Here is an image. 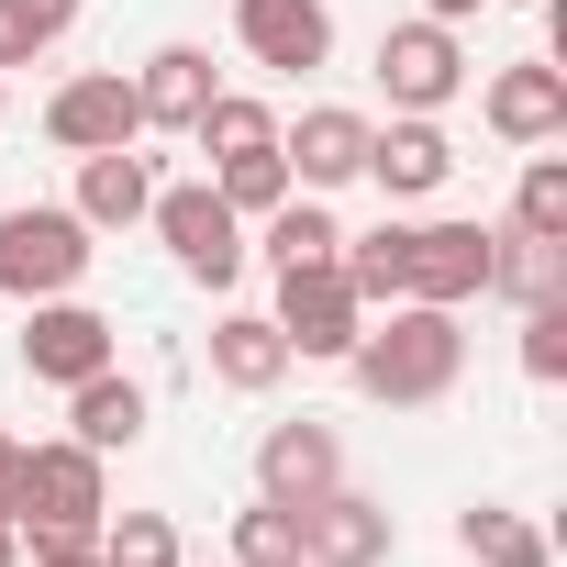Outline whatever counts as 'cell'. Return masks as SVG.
I'll list each match as a JSON object with an SVG mask.
<instances>
[{
	"mask_svg": "<svg viewBox=\"0 0 567 567\" xmlns=\"http://www.w3.org/2000/svg\"><path fill=\"white\" fill-rule=\"evenodd\" d=\"M346 368H357V390L379 412H423V401H445L467 379V334H456L445 301H379L368 334L346 346Z\"/></svg>",
	"mask_w": 567,
	"mask_h": 567,
	"instance_id": "6da1fadb",
	"label": "cell"
},
{
	"mask_svg": "<svg viewBox=\"0 0 567 567\" xmlns=\"http://www.w3.org/2000/svg\"><path fill=\"white\" fill-rule=\"evenodd\" d=\"M0 512H12L23 545H79V534H101V512H112L101 456H90L79 434H68V445H23V456H12V489H0Z\"/></svg>",
	"mask_w": 567,
	"mask_h": 567,
	"instance_id": "7a4b0ae2",
	"label": "cell"
},
{
	"mask_svg": "<svg viewBox=\"0 0 567 567\" xmlns=\"http://www.w3.org/2000/svg\"><path fill=\"white\" fill-rule=\"evenodd\" d=\"M90 223L68 212V200H23V212H0V290L12 301H56V290H79L90 278Z\"/></svg>",
	"mask_w": 567,
	"mask_h": 567,
	"instance_id": "3957f363",
	"label": "cell"
},
{
	"mask_svg": "<svg viewBox=\"0 0 567 567\" xmlns=\"http://www.w3.org/2000/svg\"><path fill=\"white\" fill-rule=\"evenodd\" d=\"M145 223H156V245L200 278V290H234L245 278V212L212 189V178H189V189H156L145 200Z\"/></svg>",
	"mask_w": 567,
	"mask_h": 567,
	"instance_id": "277c9868",
	"label": "cell"
},
{
	"mask_svg": "<svg viewBox=\"0 0 567 567\" xmlns=\"http://www.w3.org/2000/svg\"><path fill=\"white\" fill-rule=\"evenodd\" d=\"M489 256H501L489 223H412V245H401V301H445V312H467V301L489 290Z\"/></svg>",
	"mask_w": 567,
	"mask_h": 567,
	"instance_id": "5b68a950",
	"label": "cell"
},
{
	"mask_svg": "<svg viewBox=\"0 0 567 567\" xmlns=\"http://www.w3.org/2000/svg\"><path fill=\"white\" fill-rule=\"evenodd\" d=\"M278 334H290V357H346L368 334V301L346 290V267H278Z\"/></svg>",
	"mask_w": 567,
	"mask_h": 567,
	"instance_id": "8992f818",
	"label": "cell"
},
{
	"mask_svg": "<svg viewBox=\"0 0 567 567\" xmlns=\"http://www.w3.org/2000/svg\"><path fill=\"white\" fill-rule=\"evenodd\" d=\"M379 90H390V112H445V101L467 90L456 23H390V34H379Z\"/></svg>",
	"mask_w": 567,
	"mask_h": 567,
	"instance_id": "52a82bcc",
	"label": "cell"
},
{
	"mask_svg": "<svg viewBox=\"0 0 567 567\" xmlns=\"http://www.w3.org/2000/svg\"><path fill=\"white\" fill-rule=\"evenodd\" d=\"M23 368H34L45 390H79L90 368H112V323H101L79 290H56V301H23Z\"/></svg>",
	"mask_w": 567,
	"mask_h": 567,
	"instance_id": "ba28073f",
	"label": "cell"
},
{
	"mask_svg": "<svg viewBox=\"0 0 567 567\" xmlns=\"http://www.w3.org/2000/svg\"><path fill=\"white\" fill-rule=\"evenodd\" d=\"M290 534H301V556H312V567H390V545H401V523H390L368 489H346V478H334L323 501H301V512H290Z\"/></svg>",
	"mask_w": 567,
	"mask_h": 567,
	"instance_id": "9c48e42d",
	"label": "cell"
},
{
	"mask_svg": "<svg viewBox=\"0 0 567 567\" xmlns=\"http://www.w3.org/2000/svg\"><path fill=\"white\" fill-rule=\"evenodd\" d=\"M346 478V445H334V423H267V445H256V501H278V512H301V501H323Z\"/></svg>",
	"mask_w": 567,
	"mask_h": 567,
	"instance_id": "30bf717a",
	"label": "cell"
},
{
	"mask_svg": "<svg viewBox=\"0 0 567 567\" xmlns=\"http://www.w3.org/2000/svg\"><path fill=\"white\" fill-rule=\"evenodd\" d=\"M234 45L256 68H278V79H301V68L334 56V12L323 0H234Z\"/></svg>",
	"mask_w": 567,
	"mask_h": 567,
	"instance_id": "8fae6325",
	"label": "cell"
},
{
	"mask_svg": "<svg viewBox=\"0 0 567 567\" xmlns=\"http://www.w3.org/2000/svg\"><path fill=\"white\" fill-rule=\"evenodd\" d=\"M45 134H56L68 156L134 145V134H145V112H134V79H123V68H90V79H68V90L45 101Z\"/></svg>",
	"mask_w": 567,
	"mask_h": 567,
	"instance_id": "7c38bea8",
	"label": "cell"
},
{
	"mask_svg": "<svg viewBox=\"0 0 567 567\" xmlns=\"http://www.w3.org/2000/svg\"><path fill=\"white\" fill-rule=\"evenodd\" d=\"M478 112H489L501 145H556V134H567V68H556V56H523V68L489 79Z\"/></svg>",
	"mask_w": 567,
	"mask_h": 567,
	"instance_id": "4fadbf2b",
	"label": "cell"
},
{
	"mask_svg": "<svg viewBox=\"0 0 567 567\" xmlns=\"http://www.w3.org/2000/svg\"><path fill=\"white\" fill-rule=\"evenodd\" d=\"M368 112H346V101H323V112H301V134H278V156H290V178L301 189H346V178H368Z\"/></svg>",
	"mask_w": 567,
	"mask_h": 567,
	"instance_id": "5bb4252c",
	"label": "cell"
},
{
	"mask_svg": "<svg viewBox=\"0 0 567 567\" xmlns=\"http://www.w3.org/2000/svg\"><path fill=\"white\" fill-rule=\"evenodd\" d=\"M368 178H379L390 200H434V189L456 178V145H445V123H434V112H401L390 134H368Z\"/></svg>",
	"mask_w": 567,
	"mask_h": 567,
	"instance_id": "9a60e30c",
	"label": "cell"
},
{
	"mask_svg": "<svg viewBox=\"0 0 567 567\" xmlns=\"http://www.w3.org/2000/svg\"><path fill=\"white\" fill-rule=\"evenodd\" d=\"M212 90H223V79H212L200 45H156V56L134 68V112H145V134H189V123L212 112Z\"/></svg>",
	"mask_w": 567,
	"mask_h": 567,
	"instance_id": "2e32d148",
	"label": "cell"
},
{
	"mask_svg": "<svg viewBox=\"0 0 567 567\" xmlns=\"http://www.w3.org/2000/svg\"><path fill=\"white\" fill-rule=\"evenodd\" d=\"M145 200H156V167L134 156V145H101V156H79V223L90 234H123V223H145Z\"/></svg>",
	"mask_w": 567,
	"mask_h": 567,
	"instance_id": "e0dca14e",
	"label": "cell"
},
{
	"mask_svg": "<svg viewBox=\"0 0 567 567\" xmlns=\"http://www.w3.org/2000/svg\"><path fill=\"white\" fill-rule=\"evenodd\" d=\"M212 379L245 390V401L278 390V379H290V334H278L267 312H223V323H212Z\"/></svg>",
	"mask_w": 567,
	"mask_h": 567,
	"instance_id": "ac0fdd59",
	"label": "cell"
},
{
	"mask_svg": "<svg viewBox=\"0 0 567 567\" xmlns=\"http://www.w3.org/2000/svg\"><path fill=\"white\" fill-rule=\"evenodd\" d=\"M68 423H79V445H90V456H112V445H134V434H145V390H134L123 368H90V379L68 390Z\"/></svg>",
	"mask_w": 567,
	"mask_h": 567,
	"instance_id": "d6986e66",
	"label": "cell"
},
{
	"mask_svg": "<svg viewBox=\"0 0 567 567\" xmlns=\"http://www.w3.org/2000/svg\"><path fill=\"white\" fill-rule=\"evenodd\" d=\"M456 545H467L478 567H545V556H556V534H545L534 512H512V501H467V512H456Z\"/></svg>",
	"mask_w": 567,
	"mask_h": 567,
	"instance_id": "ffe728a7",
	"label": "cell"
},
{
	"mask_svg": "<svg viewBox=\"0 0 567 567\" xmlns=\"http://www.w3.org/2000/svg\"><path fill=\"white\" fill-rule=\"evenodd\" d=\"M334 245H346V223L323 212V189H290L267 212V267H334Z\"/></svg>",
	"mask_w": 567,
	"mask_h": 567,
	"instance_id": "44dd1931",
	"label": "cell"
},
{
	"mask_svg": "<svg viewBox=\"0 0 567 567\" xmlns=\"http://www.w3.org/2000/svg\"><path fill=\"white\" fill-rule=\"evenodd\" d=\"M189 145H200L212 167H223V156H267V145H278V112L245 101V90H212V112L189 123Z\"/></svg>",
	"mask_w": 567,
	"mask_h": 567,
	"instance_id": "7402d4cb",
	"label": "cell"
},
{
	"mask_svg": "<svg viewBox=\"0 0 567 567\" xmlns=\"http://www.w3.org/2000/svg\"><path fill=\"white\" fill-rule=\"evenodd\" d=\"M79 34V0H0V68H34Z\"/></svg>",
	"mask_w": 567,
	"mask_h": 567,
	"instance_id": "603a6c76",
	"label": "cell"
},
{
	"mask_svg": "<svg viewBox=\"0 0 567 567\" xmlns=\"http://www.w3.org/2000/svg\"><path fill=\"white\" fill-rule=\"evenodd\" d=\"M512 234L567 245V156H534V167H523V189H512Z\"/></svg>",
	"mask_w": 567,
	"mask_h": 567,
	"instance_id": "cb8c5ba5",
	"label": "cell"
},
{
	"mask_svg": "<svg viewBox=\"0 0 567 567\" xmlns=\"http://www.w3.org/2000/svg\"><path fill=\"white\" fill-rule=\"evenodd\" d=\"M212 189H223L234 212H256V223H267V212H278V200H290L301 178H290V156H278V145H267V156H223V167H212Z\"/></svg>",
	"mask_w": 567,
	"mask_h": 567,
	"instance_id": "d4e9b609",
	"label": "cell"
},
{
	"mask_svg": "<svg viewBox=\"0 0 567 567\" xmlns=\"http://www.w3.org/2000/svg\"><path fill=\"white\" fill-rule=\"evenodd\" d=\"M556 267H567V245L501 234V256H489V290H512V301H556Z\"/></svg>",
	"mask_w": 567,
	"mask_h": 567,
	"instance_id": "484cf974",
	"label": "cell"
},
{
	"mask_svg": "<svg viewBox=\"0 0 567 567\" xmlns=\"http://www.w3.org/2000/svg\"><path fill=\"white\" fill-rule=\"evenodd\" d=\"M101 567H178V523H167V512H123V523H101Z\"/></svg>",
	"mask_w": 567,
	"mask_h": 567,
	"instance_id": "4316f807",
	"label": "cell"
},
{
	"mask_svg": "<svg viewBox=\"0 0 567 567\" xmlns=\"http://www.w3.org/2000/svg\"><path fill=\"white\" fill-rule=\"evenodd\" d=\"M523 379H567V290L556 301H523Z\"/></svg>",
	"mask_w": 567,
	"mask_h": 567,
	"instance_id": "83f0119b",
	"label": "cell"
},
{
	"mask_svg": "<svg viewBox=\"0 0 567 567\" xmlns=\"http://www.w3.org/2000/svg\"><path fill=\"white\" fill-rule=\"evenodd\" d=\"M290 556H301V534H290V512H278V501L234 512V567H290Z\"/></svg>",
	"mask_w": 567,
	"mask_h": 567,
	"instance_id": "f1b7e54d",
	"label": "cell"
},
{
	"mask_svg": "<svg viewBox=\"0 0 567 567\" xmlns=\"http://www.w3.org/2000/svg\"><path fill=\"white\" fill-rule=\"evenodd\" d=\"M34 567H101V534H79V545H34Z\"/></svg>",
	"mask_w": 567,
	"mask_h": 567,
	"instance_id": "f546056e",
	"label": "cell"
},
{
	"mask_svg": "<svg viewBox=\"0 0 567 567\" xmlns=\"http://www.w3.org/2000/svg\"><path fill=\"white\" fill-rule=\"evenodd\" d=\"M0 567H23V534H12V512H0Z\"/></svg>",
	"mask_w": 567,
	"mask_h": 567,
	"instance_id": "4dcf8cb0",
	"label": "cell"
},
{
	"mask_svg": "<svg viewBox=\"0 0 567 567\" xmlns=\"http://www.w3.org/2000/svg\"><path fill=\"white\" fill-rule=\"evenodd\" d=\"M12 456H23V434H0V489H12Z\"/></svg>",
	"mask_w": 567,
	"mask_h": 567,
	"instance_id": "1f68e13d",
	"label": "cell"
},
{
	"mask_svg": "<svg viewBox=\"0 0 567 567\" xmlns=\"http://www.w3.org/2000/svg\"><path fill=\"white\" fill-rule=\"evenodd\" d=\"M0 112H12V68H0Z\"/></svg>",
	"mask_w": 567,
	"mask_h": 567,
	"instance_id": "d6a6232c",
	"label": "cell"
},
{
	"mask_svg": "<svg viewBox=\"0 0 567 567\" xmlns=\"http://www.w3.org/2000/svg\"><path fill=\"white\" fill-rule=\"evenodd\" d=\"M178 567H189V556H178Z\"/></svg>",
	"mask_w": 567,
	"mask_h": 567,
	"instance_id": "836d02e7",
	"label": "cell"
}]
</instances>
